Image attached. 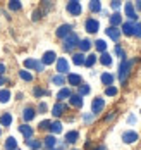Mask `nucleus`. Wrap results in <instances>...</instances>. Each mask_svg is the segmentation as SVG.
Instances as JSON below:
<instances>
[{
    "label": "nucleus",
    "instance_id": "obj_1",
    "mask_svg": "<svg viewBox=\"0 0 141 150\" xmlns=\"http://www.w3.org/2000/svg\"><path fill=\"white\" fill-rule=\"evenodd\" d=\"M134 62L136 60H122L121 62V67H119V79H121V83H126V79H127V74L131 73V67L134 66Z\"/></svg>",
    "mask_w": 141,
    "mask_h": 150
},
{
    "label": "nucleus",
    "instance_id": "obj_2",
    "mask_svg": "<svg viewBox=\"0 0 141 150\" xmlns=\"http://www.w3.org/2000/svg\"><path fill=\"white\" fill-rule=\"evenodd\" d=\"M78 43H79V40H78V35L76 33H71V35H67L64 38V48L65 50H72Z\"/></svg>",
    "mask_w": 141,
    "mask_h": 150
},
{
    "label": "nucleus",
    "instance_id": "obj_3",
    "mask_svg": "<svg viewBox=\"0 0 141 150\" xmlns=\"http://www.w3.org/2000/svg\"><path fill=\"white\" fill-rule=\"evenodd\" d=\"M103 107H105V100H103L102 97H96L93 102H91V110H93V114L102 112V110H103Z\"/></svg>",
    "mask_w": 141,
    "mask_h": 150
},
{
    "label": "nucleus",
    "instance_id": "obj_4",
    "mask_svg": "<svg viewBox=\"0 0 141 150\" xmlns=\"http://www.w3.org/2000/svg\"><path fill=\"white\" fill-rule=\"evenodd\" d=\"M67 12L72 16H79L81 14V4L76 2V0H71L69 4H67Z\"/></svg>",
    "mask_w": 141,
    "mask_h": 150
},
{
    "label": "nucleus",
    "instance_id": "obj_5",
    "mask_svg": "<svg viewBox=\"0 0 141 150\" xmlns=\"http://www.w3.org/2000/svg\"><path fill=\"white\" fill-rule=\"evenodd\" d=\"M71 33H72V26H71V24H62V26L57 28V36H59V38H65V36L71 35Z\"/></svg>",
    "mask_w": 141,
    "mask_h": 150
},
{
    "label": "nucleus",
    "instance_id": "obj_6",
    "mask_svg": "<svg viewBox=\"0 0 141 150\" xmlns=\"http://www.w3.org/2000/svg\"><path fill=\"white\" fill-rule=\"evenodd\" d=\"M98 30H100V24H98L96 19H88L86 21V31L88 33H96Z\"/></svg>",
    "mask_w": 141,
    "mask_h": 150
},
{
    "label": "nucleus",
    "instance_id": "obj_7",
    "mask_svg": "<svg viewBox=\"0 0 141 150\" xmlns=\"http://www.w3.org/2000/svg\"><path fill=\"white\" fill-rule=\"evenodd\" d=\"M136 140H138V133L136 131H126L122 135V142L124 143H134Z\"/></svg>",
    "mask_w": 141,
    "mask_h": 150
},
{
    "label": "nucleus",
    "instance_id": "obj_8",
    "mask_svg": "<svg viewBox=\"0 0 141 150\" xmlns=\"http://www.w3.org/2000/svg\"><path fill=\"white\" fill-rule=\"evenodd\" d=\"M105 33H107V36H109V38H112L114 42H117V40L121 38V31L117 30V28H114V26L107 28V30H105Z\"/></svg>",
    "mask_w": 141,
    "mask_h": 150
},
{
    "label": "nucleus",
    "instance_id": "obj_9",
    "mask_svg": "<svg viewBox=\"0 0 141 150\" xmlns=\"http://www.w3.org/2000/svg\"><path fill=\"white\" fill-rule=\"evenodd\" d=\"M57 71H59L60 74H64V73L69 71V62L64 59V57H60V59L57 60Z\"/></svg>",
    "mask_w": 141,
    "mask_h": 150
},
{
    "label": "nucleus",
    "instance_id": "obj_10",
    "mask_svg": "<svg viewBox=\"0 0 141 150\" xmlns=\"http://www.w3.org/2000/svg\"><path fill=\"white\" fill-rule=\"evenodd\" d=\"M124 9H126V16H127L129 19H133V21H134V19H138V14H136V11H134V7H133V4H131V2H127V4H126Z\"/></svg>",
    "mask_w": 141,
    "mask_h": 150
},
{
    "label": "nucleus",
    "instance_id": "obj_11",
    "mask_svg": "<svg viewBox=\"0 0 141 150\" xmlns=\"http://www.w3.org/2000/svg\"><path fill=\"white\" fill-rule=\"evenodd\" d=\"M19 131L22 133V136H24L26 140H29L31 135H33V128L31 126H28V124H21V126H19Z\"/></svg>",
    "mask_w": 141,
    "mask_h": 150
},
{
    "label": "nucleus",
    "instance_id": "obj_12",
    "mask_svg": "<svg viewBox=\"0 0 141 150\" xmlns=\"http://www.w3.org/2000/svg\"><path fill=\"white\" fill-rule=\"evenodd\" d=\"M55 57H57V55H55V52H52V50H50V52H45V54H43V62H41V64H53V60H55Z\"/></svg>",
    "mask_w": 141,
    "mask_h": 150
},
{
    "label": "nucleus",
    "instance_id": "obj_13",
    "mask_svg": "<svg viewBox=\"0 0 141 150\" xmlns=\"http://www.w3.org/2000/svg\"><path fill=\"white\" fill-rule=\"evenodd\" d=\"M121 23H122V16L119 14V12H114V14L110 16V24H112L114 28H115V26H119Z\"/></svg>",
    "mask_w": 141,
    "mask_h": 150
},
{
    "label": "nucleus",
    "instance_id": "obj_14",
    "mask_svg": "<svg viewBox=\"0 0 141 150\" xmlns=\"http://www.w3.org/2000/svg\"><path fill=\"white\" fill-rule=\"evenodd\" d=\"M64 110H65V105L64 104H55L53 105V109H52V114H53L55 117H59V116H62Z\"/></svg>",
    "mask_w": 141,
    "mask_h": 150
},
{
    "label": "nucleus",
    "instance_id": "obj_15",
    "mask_svg": "<svg viewBox=\"0 0 141 150\" xmlns=\"http://www.w3.org/2000/svg\"><path fill=\"white\" fill-rule=\"evenodd\" d=\"M55 145H57V140H55V136H53V135H50V136L45 138V147H47V149L53 150V149H55Z\"/></svg>",
    "mask_w": 141,
    "mask_h": 150
},
{
    "label": "nucleus",
    "instance_id": "obj_16",
    "mask_svg": "<svg viewBox=\"0 0 141 150\" xmlns=\"http://www.w3.org/2000/svg\"><path fill=\"white\" fill-rule=\"evenodd\" d=\"M122 33L127 35V36H131V35L134 33V24H133V23H124V24H122Z\"/></svg>",
    "mask_w": 141,
    "mask_h": 150
},
{
    "label": "nucleus",
    "instance_id": "obj_17",
    "mask_svg": "<svg viewBox=\"0 0 141 150\" xmlns=\"http://www.w3.org/2000/svg\"><path fill=\"white\" fill-rule=\"evenodd\" d=\"M34 109H31V107H28V109H24V112H22V117H24V121H31L34 119Z\"/></svg>",
    "mask_w": 141,
    "mask_h": 150
},
{
    "label": "nucleus",
    "instance_id": "obj_18",
    "mask_svg": "<svg viewBox=\"0 0 141 150\" xmlns=\"http://www.w3.org/2000/svg\"><path fill=\"white\" fill-rule=\"evenodd\" d=\"M16 149H17V142H16V138L9 136V138H7V142H5V150H16Z\"/></svg>",
    "mask_w": 141,
    "mask_h": 150
},
{
    "label": "nucleus",
    "instance_id": "obj_19",
    "mask_svg": "<svg viewBox=\"0 0 141 150\" xmlns=\"http://www.w3.org/2000/svg\"><path fill=\"white\" fill-rule=\"evenodd\" d=\"M78 138H79L78 131H69V133L65 135V142H67V143H74V142H78Z\"/></svg>",
    "mask_w": 141,
    "mask_h": 150
},
{
    "label": "nucleus",
    "instance_id": "obj_20",
    "mask_svg": "<svg viewBox=\"0 0 141 150\" xmlns=\"http://www.w3.org/2000/svg\"><path fill=\"white\" fill-rule=\"evenodd\" d=\"M67 81H69L71 85H74V86H79V85H81V76L79 74H69L67 76Z\"/></svg>",
    "mask_w": 141,
    "mask_h": 150
},
{
    "label": "nucleus",
    "instance_id": "obj_21",
    "mask_svg": "<svg viewBox=\"0 0 141 150\" xmlns=\"http://www.w3.org/2000/svg\"><path fill=\"white\" fill-rule=\"evenodd\" d=\"M102 83L107 85V86H112V83H114V76L110 74V73H103V74H102Z\"/></svg>",
    "mask_w": 141,
    "mask_h": 150
},
{
    "label": "nucleus",
    "instance_id": "obj_22",
    "mask_svg": "<svg viewBox=\"0 0 141 150\" xmlns=\"http://www.w3.org/2000/svg\"><path fill=\"white\" fill-rule=\"evenodd\" d=\"M69 102H71V105H74V107H81L83 105V98L79 95H71L69 97Z\"/></svg>",
    "mask_w": 141,
    "mask_h": 150
},
{
    "label": "nucleus",
    "instance_id": "obj_23",
    "mask_svg": "<svg viewBox=\"0 0 141 150\" xmlns=\"http://www.w3.org/2000/svg\"><path fill=\"white\" fill-rule=\"evenodd\" d=\"M11 100V91L9 90H0V102L2 104H7Z\"/></svg>",
    "mask_w": 141,
    "mask_h": 150
},
{
    "label": "nucleus",
    "instance_id": "obj_24",
    "mask_svg": "<svg viewBox=\"0 0 141 150\" xmlns=\"http://www.w3.org/2000/svg\"><path fill=\"white\" fill-rule=\"evenodd\" d=\"M52 133H60L62 131V124L59 122V121H55V122H50V128H48Z\"/></svg>",
    "mask_w": 141,
    "mask_h": 150
},
{
    "label": "nucleus",
    "instance_id": "obj_25",
    "mask_svg": "<svg viewBox=\"0 0 141 150\" xmlns=\"http://www.w3.org/2000/svg\"><path fill=\"white\" fill-rule=\"evenodd\" d=\"M71 95H72V93H71L69 88H62V90L57 93V98H59V100H64V98H69Z\"/></svg>",
    "mask_w": 141,
    "mask_h": 150
},
{
    "label": "nucleus",
    "instance_id": "obj_26",
    "mask_svg": "<svg viewBox=\"0 0 141 150\" xmlns=\"http://www.w3.org/2000/svg\"><path fill=\"white\" fill-rule=\"evenodd\" d=\"M84 59H86V57H84L83 54H74V55H72V62H74L76 66H83V64H84Z\"/></svg>",
    "mask_w": 141,
    "mask_h": 150
},
{
    "label": "nucleus",
    "instance_id": "obj_27",
    "mask_svg": "<svg viewBox=\"0 0 141 150\" xmlns=\"http://www.w3.org/2000/svg\"><path fill=\"white\" fill-rule=\"evenodd\" d=\"M100 62H102L103 66H110V64H112V57H110V54L103 52V54L100 55Z\"/></svg>",
    "mask_w": 141,
    "mask_h": 150
},
{
    "label": "nucleus",
    "instance_id": "obj_28",
    "mask_svg": "<svg viewBox=\"0 0 141 150\" xmlns=\"http://www.w3.org/2000/svg\"><path fill=\"white\" fill-rule=\"evenodd\" d=\"M90 11H93V12L102 11V4H100L98 0H91V2H90Z\"/></svg>",
    "mask_w": 141,
    "mask_h": 150
},
{
    "label": "nucleus",
    "instance_id": "obj_29",
    "mask_svg": "<svg viewBox=\"0 0 141 150\" xmlns=\"http://www.w3.org/2000/svg\"><path fill=\"white\" fill-rule=\"evenodd\" d=\"M95 47H96V50H98V52H102V54L107 50V43H105L103 40H96V42H95Z\"/></svg>",
    "mask_w": 141,
    "mask_h": 150
},
{
    "label": "nucleus",
    "instance_id": "obj_30",
    "mask_svg": "<svg viewBox=\"0 0 141 150\" xmlns=\"http://www.w3.org/2000/svg\"><path fill=\"white\" fill-rule=\"evenodd\" d=\"M11 122H12V116H11V114H4V116L0 117V124H2V126H9Z\"/></svg>",
    "mask_w": 141,
    "mask_h": 150
},
{
    "label": "nucleus",
    "instance_id": "obj_31",
    "mask_svg": "<svg viewBox=\"0 0 141 150\" xmlns=\"http://www.w3.org/2000/svg\"><path fill=\"white\" fill-rule=\"evenodd\" d=\"M78 45H79V48H81V52H86V50H90L91 42H90V40H81Z\"/></svg>",
    "mask_w": 141,
    "mask_h": 150
},
{
    "label": "nucleus",
    "instance_id": "obj_32",
    "mask_svg": "<svg viewBox=\"0 0 141 150\" xmlns=\"http://www.w3.org/2000/svg\"><path fill=\"white\" fill-rule=\"evenodd\" d=\"M95 62H96V55H93V54H91V55H88V57L84 59V66H86V67H91Z\"/></svg>",
    "mask_w": 141,
    "mask_h": 150
},
{
    "label": "nucleus",
    "instance_id": "obj_33",
    "mask_svg": "<svg viewBox=\"0 0 141 150\" xmlns=\"http://www.w3.org/2000/svg\"><path fill=\"white\" fill-rule=\"evenodd\" d=\"M9 9H11V11H21V2H19V0L9 2Z\"/></svg>",
    "mask_w": 141,
    "mask_h": 150
},
{
    "label": "nucleus",
    "instance_id": "obj_34",
    "mask_svg": "<svg viewBox=\"0 0 141 150\" xmlns=\"http://www.w3.org/2000/svg\"><path fill=\"white\" fill-rule=\"evenodd\" d=\"M90 93V86L88 85H79V97H83V95H88Z\"/></svg>",
    "mask_w": 141,
    "mask_h": 150
},
{
    "label": "nucleus",
    "instance_id": "obj_35",
    "mask_svg": "<svg viewBox=\"0 0 141 150\" xmlns=\"http://www.w3.org/2000/svg\"><path fill=\"white\" fill-rule=\"evenodd\" d=\"M36 62H38V60H34V59H26V60H24V67L34 69V67H36Z\"/></svg>",
    "mask_w": 141,
    "mask_h": 150
},
{
    "label": "nucleus",
    "instance_id": "obj_36",
    "mask_svg": "<svg viewBox=\"0 0 141 150\" xmlns=\"http://www.w3.org/2000/svg\"><path fill=\"white\" fill-rule=\"evenodd\" d=\"M52 81H53L55 85H59V86H62V85H64V81H65V79H64V76H62V74H57V76H53V79H52Z\"/></svg>",
    "mask_w": 141,
    "mask_h": 150
},
{
    "label": "nucleus",
    "instance_id": "obj_37",
    "mask_svg": "<svg viewBox=\"0 0 141 150\" xmlns=\"http://www.w3.org/2000/svg\"><path fill=\"white\" fill-rule=\"evenodd\" d=\"M26 142H28V145H29L31 149H34V150H38L40 147H41V143H40L38 140H34V142H33V140H26Z\"/></svg>",
    "mask_w": 141,
    "mask_h": 150
},
{
    "label": "nucleus",
    "instance_id": "obj_38",
    "mask_svg": "<svg viewBox=\"0 0 141 150\" xmlns=\"http://www.w3.org/2000/svg\"><path fill=\"white\" fill-rule=\"evenodd\" d=\"M19 76H21V78H22L24 81H31V79H33V76L29 74L28 71H19Z\"/></svg>",
    "mask_w": 141,
    "mask_h": 150
},
{
    "label": "nucleus",
    "instance_id": "obj_39",
    "mask_svg": "<svg viewBox=\"0 0 141 150\" xmlns=\"http://www.w3.org/2000/svg\"><path fill=\"white\" fill-rule=\"evenodd\" d=\"M105 93H107L109 97H115V95H117V88H115V86H107Z\"/></svg>",
    "mask_w": 141,
    "mask_h": 150
},
{
    "label": "nucleus",
    "instance_id": "obj_40",
    "mask_svg": "<svg viewBox=\"0 0 141 150\" xmlns=\"http://www.w3.org/2000/svg\"><path fill=\"white\" fill-rule=\"evenodd\" d=\"M115 54H117V55H119V57H121L122 60H126V54H124V50H122V48H121L119 45H115Z\"/></svg>",
    "mask_w": 141,
    "mask_h": 150
},
{
    "label": "nucleus",
    "instance_id": "obj_41",
    "mask_svg": "<svg viewBox=\"0 0 141 150\" xmlns=\"http://www.w3.org/2000/svg\"><path fill=\"white\" fill-rule=\"evenodd\" d=\"M134 36H138V38H141V24L138 23V24H134V33H133Z\"/></svg>",
    "mask_w": 141,
    "mask_h": 150
},
{
    "label": "nucleus",
    "instance_id": "obj_42",
    "mask_svg": "<svg viewBox=\"0 0 141 150\" xmlns=\"http://www.w3.org/2000/svg\"><path fill=\"white\" fill-rule=\"evenodd\" d=\"M34 95L36 97H43V95H48V91L41 90V88H34Z\"/></svg>",
    "mask_w": 141,
    "mask_h": 150
},
{
    "label": "nucleus",
    "instance_id": "obj_43",
    "mask_svg": "<svg viewBox=\"0 0 141 150\" xmlns=\"http://www.w3.org/2000/svg\"><path fill=\"white\" fill-rule=\"evenodd\" d=\"M47 128H50V121H41L40 122V129H47Z\"/></svg>",
    "mask_w": 141,
    "mask_h": 150
},
{
    "label": "nucleus",
    "instance_id": "obj_44",
    "mask_svg": "<svg viewBox=\"0 0 141 150\" xmlns=\"http://www.w3.org/2000/svg\"><path fill=\"white\" fill-rule=\"evenodd\" d=\"M40 17H41V11H34L33 12V21H38Z\"/></svg>",
    "mask_w": 141,
    "mask_h": 150
},
{
    "label": "nucleus",
    "instance_id": "obj_45",
    "mask_svg": "<svg viewBox=\"0 0 141 150\" xmlns=\"http://www.w3.org/2000/svg\"><path fill=\"white\" fill-rule=\"evenodd\" d=\"M38 110H40V112H45V110H47V104H43V102H41V104L38 105Z\"/></svg>",
    "mask_w": 141,
    "mask_h": 150
},
{
    "label": "nucleus",
    "instance_id": "obj_46",
    "mask_svg": "<svg viewBox=\"0 0 141 150\" xmlns=\"http://www.w3.org/2000/svg\"><path fill=\"white\" fill-rule=\"evenodd\" d=\"M119 7H121V2H117V0H114V2H112V9H115V11H117Z\"/></svg>",
    "mask_w": 141,
    "mask_h": 150
},
{
    "label": "nucleus",
    "instance_id": "obj_47",
    "mask_svg": "<svg viewBox=\"0 0 141 150\" xmlns=\"http://www.w3.org/2000/svg\"><path fill=\"white\" fill-rule=\"evenodd\" d=\"M34 69H36L38 73H41V71H43V64H41V62H36V67H34Z\"/></svg>",
    "mask_w": 141,
    "mask_h": 150
},
{
    "label": "nucleus",
    "instance_id": "obj_48",
    "mask_svg": "<svg viewBox=\"0 0 141 150\" xmlns=\"http://www.w3.org/2000/svg\"><path fill=\"white\" fill-rule=\"evenodd\" d=\"M4 73H5V66H4V64H0V76L4 74Z\"/></svg>",
    "mask_w": 141,
    "mask_h": 150
},
{
    "label": "nucleus",
    "instance_id": "obj_49",
    "mask_svg": "<svg viewBox=\"0 0 141 150\" xmlns=\"http://www.w3.org/2000/svg\"><path fill=\"white\" fill-rule=\"evenodd\" d=\"M136 7H138V9L141 11V0H140V2H136Z\"/></svg>",
    "mask_w": 141,
    "mask_h": 150
},
{
    "label": "nucleus",
    "instance_id": "obj_50",
    "mask_svg": "<svg viewBox=\"0 0 141 150\" xmlns=\"http://www.w3.org/2000/svg\"><path fill=\"white\" fill-rule=\"evenodd\" d=\"M5 83V79H4V76H0V85H4Z\"/></svg>",
    "mask_w": 141,
    "mask_h": 150
},
{
    "label": "nucleus",
    "instance_id": "obj_51",
    "mask_svg": "<svg viewBox=\"0 0 141 150\" xmlns=\"http://www.w3.org/2000/svg\"><path fill=\"white\" fill-rule=\"evenodd\" d=\"M95 150H105V147H96Z\"/></svg>",
    "mask_w": 141,
    "mask_h": 150
},
{
    "label": "nucleus",
    "instance_id": "obj_52",
    "mask_svg": "<svg viewBox=\"0 0 141 150\" xmlns=\"http://www.w3.org/2000/svg\"><path fill=\"white\" fill-rule=\"evenodd\" d=\"M0 135H2V131H0Z\"/></svg>",
    "mask_w": 141,
    "mask_h": 150
}]
</instances>
